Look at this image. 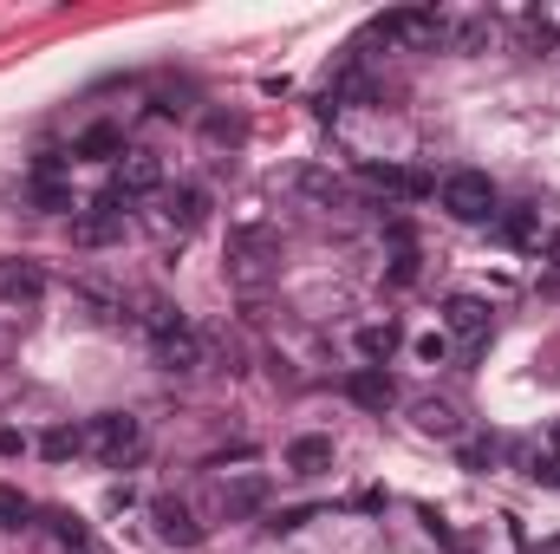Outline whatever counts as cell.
Instances as JSON below:
<instances>
[{"instance_id": "12", "label": "cell", "mask_w": 560, "mask_h": 554, "mask_svg": "<svg viewBox=\"0 0 560 554\" xmlns=\"http://www.w3.org/2000/svg\"><path fill=\"white\" fill-rule=\"evenodd\" d=\"M150 516H156V535H163L170 549H196V542H202V522H196L183 503H156Z\"/></svg>"}, {"instance_id": "17", "label": "cell", "mask_w": 560, "mask_h": 554, "mask_svg": "<svg viewBox=\"0 0 560 554\" xmlns=\"http://www.w3.org/2000/svg\"><path fill=\"white\" fill-rule=\"evenodd\" d=\"M222 503H229V516H255V509L268 503V476H235Z\"/></svg>"}, {"instance_id": "8", "label": "cell", "mask_w": 560, "mask_h": 554, "mask_svg": "<svg viewBox=\"0 0 560 554\" xmlns=\"http://www.w3.org/2000/svg\"><path fill=\"white\" fill-rule=\"evenodd\" d=\"M112 189H125V196H150V189H163V157H156V150H125Z\"/></svg>"}, {"instance_id": "4", "label": "cell", "mask_w": 560, "mask_h": 554, "mask_svg": "<svg viewBox=\"0 0 560 554\" xmlns=\"http://www.w3.org/2000/svg\"><path fill=\"white\" fill-rule=\"evenodd\" d=\"M372 39H385V46H430V39H443V13H436V7L385 13V20L372 26Z\"/></svg>"}, {"instance_id": "31", "label": "cell", "mask_w": 560, "mask_h": 554, "mask_svg": "<svg viewBox=\"0 0 560 554\" xmlns=\"http://www.w3.org/2000/svg\"><path fill=\"white\" fill-rule=\"evenodd\" d=\"M541 255H548V262H560V229L548 235V242H541Z\"/></svg>"}, {"instance_id": "15", "label": "cell", "mask_w": 560, "mask_h": 554, "mask_svg": "<svg viewBox=\"0 0 560 554\" xmlns=\"http://www.w3.org/2000/svg\"><path fill=\"white\" fill-rule=\"evenodd\" d=\"M398 339H405V333H398L392 320H372V326H359V333H352V346H359V359H365V366H385V359L398 353Z\"/></svg>"}, {"instance_id": "34", "label": "cell", "mask_w": 560, "mask_h": 554, "mask_svg": "<svg viewBox=\"0 0 560 554\" xmlns=\"http://www.w3.org/2000/svg\"><path fill=\"white\" fill-rule=\"evenodd\" d=\"M85 554H92V549H85Z\"/></svg>"}, {"instance_id": "30", "label": "cell", "mask_w": 560, "mask_h": 554, "mask_svg": "<svg viewBox=\"0 0 560 554\" xmlns=\"http://www.w3.org/2000/svg\"><path fill=\"white\" fill-rule=\"evenodd\" d=\"M20 450H26V437L20 430H0V457H20Z\"/></svg>"}, {"instance_id": "14", "label": "cell", "mask_w": 560, "mask_h": 554, "mask_svg": "<svg viewBox=\"0 0 560 554\" xmlns=\"http://www.w3.org/2000/svg\"><path fill=\"white\" fill-rule=\"evenodd\" d=\"M163 216H170V229H183V235H189V229H202V222H209V196H202L196 183H183V189H170V209H163Z\"/></svg>"}, {"instance_id": "10", "label": "cell", "mask_w": 560, "mask_h": 554, "mask_svg": "<svg viewBox=\"0 0 560 554\" xmlns=\"http://www.w3.org/2000/svg\"><path fill=\"white\" fill-rule=\"evenodd\" d=\"M443 333H450V339H482V333H489V307H482L476 293H456V300L443 307Z\"/></svg>"}, {"instance_id": "32", "label": "cell", "mask_w": 560, "mask_h": 554, "mask_svg": "<svg viewBox=\"0 0 560 554\" xmlns=\"http://www.w3.org/2000/svg\"><path fill=\"white\" fill-rule=\"evenodd\" d=\"M548 450H555V457H560V424H555V430H548Z\"/></svg>"}, {"instance_id": "2", "label": "cell", "mask_w": 560, "mask_h": 554, "mask_svg": "<svg viewBox=\"0 0 560 554\" xmlns=\"http://www.w3.org/2000/svg\"><path fill=\"white\" fill-rule=\"evenodd\" d=\"M85 450L105 463V470H125L131 457L143 450V424L131 412H105V417H92L85 424Z\"/></svg>"}, {"instance_id": "24", "label": "cell", "mask_w": 560, "mask_h": 554, "mask_svg": "<svg viewBox=\"0 0 560 554\" xmlns=\"http://www.w3.org/2000/svg\"><path fill=\"white\" fill-rule=\"evenodd\" d=\"M300 189H306V196H319V203H339V196H346L326 170H306V176H300Z\"/></svg>"}, {"instance_id": "29", "label": "cell", "mask_w": 560, "mask_h": 554, "mask_svg": "<svg viewBox=\"0 0 560 554\" xmlns=\"http://www.w3.org/2000/svg\"><path fill=\"white\" fill-rule=\"evenodd\" d=\"M489 457H495V443H469V450H463V463H469V470H482Z\"/></svg>"}, {"instance_id": "23", "label": "cell", "mask_w": 560, "mask_h": 554, "mask_svg": "<svg viewBox=\"0 0 560 554\" xmlns=\"http://www.w3.org/2000/svg\"><path fill=\"white\" fill-rule=\"evenodd\" d=\"M411 353H418L423 366H443V359H450V333H443V326H436V333H418Z\"/></svg>"}, {"instance_id": "7", "label": "cell", "mask_w": 560, "mask_h": 554, "mask_svg": "<svg viewBox=\"0 0 560 554\" xmlns=\"http://www.w3.org/2000/svg\"><path fill=\"white\" fill-rule=\"evenodd\" d=\"M346 399H352L359 412H392V405H398V385H392L385 366H359V372L346 379Z\"/></svg>"}, {"instance_id": "9", "label": "cell", "mask_w": 560, "mask_h": 554, "mask_svg": "<svg viewBox=\"0 0 560 554\" xmlns=\"http://www.w3.org/2000/svg\"><path fill=\"white\" fill-rule=\"evenodd\" d=\"M495 242H509V249H541V242H548L541 209H495Z\"/></svg>"}, {"instance_id": "16", "label": "cell", "mask_w": 560, "mask_h": 554, "mask_svg": "<svg viewBox=\"0 0 560 554\" xmlns=\"http://www.w3.org/2000/svg\"><path fill=\"white\" fill-rule=\"evenodd\" d=\"M79 157H92V163H118V157H125V131H118V125H92V131L79 138Z\"/></svg>"}, {"instance_id": "1", "label": "cell", "mask_w": 560, "mask_h": 554, "mask_svg": "<svg viewBox=\"0 0 560 554\" xmlns=\"http://www.w3.org/2000/svg\"><path fill=\"white\" fill-rule=\"evenodd\" d=\"M436 203H443V216H456V222H495V183H489L482 170H450V176L436 183Z\"/></svg>"}, {"instance_id": "25", "label": "cell", "mask_w": 560, "mask_h": 554, "mask_svg": "<svg viewBox=\"0 0 560 554\" xmlns=\"http://www.w3.org/2000/svg\"><path fill=\"white\" fill-rule=\"evenodd\" d=\"M482 39H489V20H463V26H456V46H463V53H476Z\"/></svg>"}, {"instance_id": "28", "label": "cell", "mask_w": 560, "mask_h": 554, "mask_svg": "<svg viewBox=\"0 0 560 554\" xmlns=\"http://www.w3.org/2000/svg\"><path fill=\"white\" fill-rule=\"evenodd\" d=\"M392 280L411 287V280H418V255H398V262H392Z\"/></svg>"}, {"instance_id": "6", "label": "cell", "mask_w": 560, "mask_h": 554, "mask_svg": "<svg viewBox=\"0 0 560 554\" xmlns=\"http://www.w3.org/2000/svg\"><path fill=\"white\" fill-rule=\"evenodd\" d=\"M39 300H46V275H39L33 262H0V307L26 313V307H39Z\"/></svg>"}, {"instance_id": "21", "label": "cell", "mask_w": 560, "mask_h": 554, "mask_svg": "<svg viewBox=\"0 0 560 554\" xmlns=\"http://www.w3.org/2000/svg\"><path fill=\"white\" fill-rule=\"evenodd\" d=\"M52 535H59V549H66V554H85V549H92V529H85L79 516H52Z\"/></svg>"}, {"instance_id": "20", "label": "cell", "mask_w": 560, "mask_h": 554, "mask_svg": "<svg viewBox=\"0 0 560 554\" xmlns=\"http://www.w3.org/2000/svg\"><path fill=\"white\" fill-rule=\"evenodd\" d=\"M33 203H39L46 216H59V209H72V183H66V176H46V183H33Z\"/></svg>"}, {"instance_id": "27", "label": "cell", "mask_w": 560, "mask_h": 554, "mask_svg": "<svg viewBox=\"0 0 560 554\" xmlns=\"http://www.w3.org/2000/svg\"><path fill=\"white\" fill-rule=\"evenodd\" d=\"M528 476H535V483H548V489H560V457H535V463H528Z\"/></svg>"}, {"instance_id": "26", "label": "cell", "mask_w": 560, "mask_h": 554, "mask_svg": "<svg viewBox=\"0 0 560 554\" xmlns=\"http://www.w3.org/2000/svg\"><path fill=\"white\" fill-rule=\"evenodd\" d=\"M66 170V150H39L33 157V183H46V176H59Z\"/></svg>"}, {"instance_id": "5", "label": "cell", "mask_w": 560, "mask_h": 554, "mask_svg": "<svg viewBox=\"0 0 560 554\" xmlns=\"http://www.w3.org/2000/svg\"><path fill=\"white\" fill-rule=\"evenodd\" d=\"M365 183L378 196H398V203H418V196H436V183L423 170H405V163H365Z\"/></svg>"}, {"instance_id": "18", "label": "cell", "mask_w": 560, "mask_h": 554, "mask_svg": "<svg viewBox=\"0 0 560 554\" xmlns=\"http://www.w3.org/2000/svg\"><path fill=\"white\" fill-rule=\"evenodd\" d=\"M39 450H46L52 463H66V457H79V450H85V430H72V424H52V430L39 437Z\"/></svg>"}, {"instance_id": "13", "label": "cell", "mask_w": 560, "mask_h": 554, "mask_svg": "<svg viewBox=\"0 0 560 554\" xmlns=\"http://www.w3.org/2000/svg\"><path fill=\"white\" fill-rule=\"evenodd\" d=\"M287 470H293V476H319V470H332V437H313V430L293 437V443H287Z\"/></svg>"}, {"instance_id": "33", "label": "cell", "mask_w": 560, "mask_h": 554, "mask_svg": "<svg viewBox=\"0 0 560 554\" xmlns=\"http://www.w3.org/2000/svg\"><path fill=\"white\" fill-rule=\"evenodd\" d=\"M535 554H560V542H541V549H535Z\"/></svg>"}, {"instance_id": "22", "label": "cell", "mask_w": 560, "mask_h": 554, "mask_svg": "<svg viewBox=\"0 0 560 554\" xmlns=\"http://www.w3.org/2000/svg\"><path fill=\"white\" fill-rule=\"evenodd\" d=\"M26 522H33V503H26L20 489L0 483V529H26Z\"/></svg>"}, {"instance_id": "3", "label": "cell", "mask_w": 560, "mask_h": 554, "mask_svg": "<svg viewBox=\"0 0 560 554\" xmlns=\"http://www.w3.org/2000/svg\"><path fill=\"white\" fill-rule=\"evenodd\" d=\"M125 203H131L125 189H105V196L72 222V242H79V249H105V242H118V235H125Z\"/></svg>"}, {"instance_id": "19", "label": "cell", "mask_w": 560, "mask_h": 554, "mask_svg": "<svg viewBox=\"0 0 560 554\" xmlns=\"http://www.w3.org/2000/svg\"><path fill=\"white\" fill-rule=\"evenodd\" d=\"M418 430H430V437H456V412H450L443 399H423L418 405Z\"/></svg>"}, {"instance_id": "11", "label": "cell", "mask_w": 560, "mask_h": 554, "mask_svg": "<svg viewBox=\"0 0 560 554\" xmlns=\"http://www.w3.org/2000/svg\"><path fill=\"white\" fill-rule=\"evenodd\" d=\"M156 366H163V372H176V379H183V372H196V366H202V339H196L189 326L163 333V339H156Z\"/></svg>"}]
</instances>
